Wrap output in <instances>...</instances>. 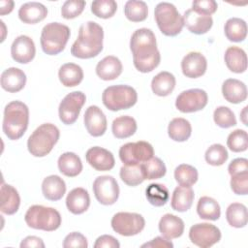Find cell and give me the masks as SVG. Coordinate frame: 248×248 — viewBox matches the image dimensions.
Instances as JSON below:
<instances>
[{"label":"cell","mask_w":248,"mask_h":248,"mask_svg":"<svg viewBox=\"0 0 248 248\" xmlns=\"http://www.w3.org/2000/svg\"><path fill=\"white\" fill-rule=\"evenodd\" d=\"M29 122V108L20 101L10 102L4 109L3 132L8 139L16 140L27 130Z\"/></svg>","instance_id":"3"},{"label":"cell","mask_w":248,"mask_h":248,"mask_svg":"<svg viewBox=\"0 0 248 248\" xmlns=\"http://www.w3.org/2000/svg\"><path fill=\"white\" fill-rule=\"evenodd\" d=\"M60 137L59 129L51 123L39 126L28 138L27 148L35 157L46 156L56 144Z\"/></svg>","instance_id":"4"},{"label":"cell","mask_w":248,"mask_h":248,"mask_svg":"<svg viewBox=\"0 0 248 248\" xmlns=\"http://www.w3.org/2000/svg\"><path fill=\"white\" fill-rule=\"evenodd\" d=\"M70 28L59 22H50L44 26L41 33V46L48 55L60 53L66 46L70 38Z\"/></svg>","instance_id":"5"},{"label":"cell","mask_w":248,"mask_h":248,"mask_svg":"<svg viewBox=\"0 0 248 248\" xmlns=\"http://www.w3.org/2000/svg\"><path fill=\"white\" fill-rule=\"evenodd\" d=\"M35 54V44L30 37L26 35H20L16 37L13 42L11 46V55L16 62L27 64L33 60Z\"/></svg>","instance_id":"15"},{"label":"cell","mask_w":248,"mask_h":248,"mask_svg":"<svg viewBox=\"0 0 248 248\" xmlns=\"http://www.w3.org/2000/svg\"><path fill=\"white\" fill-rule=\"evenodd\" d=\"M228 171L231 176L248 171V160L245 158H236L232 160L228 167Z\"/></svg>","instance_id":"51"},{"label":"cell","mask_w":248,"mask_h":248,"mask_svg":"<svg viewBox=\"0 0 248 248\" xmlns=\"http://www.w3.org/2000/svg\"><path fill=\"white\" fill-rule=\"evenodd\" d=\"M103 104L112 111L128 109L138 101L137 91L129 85L118 84L107 87L102 94Z\"/></svg>","instance_id":"8"},{"label":"cell","mask_w":248,"mask_h":248,"mask_svg":"<svg viewBox=\"0 0 248 248\" xmlns=\"http://www.w3.org/2000/svg\"><path fill=\"white\" fill-rule=\"evenodd\" d=\"M47 16V9L39 2H27L18 10L19 19L28 24H35L44 20Z\"/></svg>","instance_id":"22"},{"label":"cell","mask_w":248,"mask_h":248,"mask_svg":"<svg viewBox=\"0 0 248 248\" xmlns=\"http://www.w3.org/2000/svg\"><path fill=\"white\" fill-rule=\"evenodd\" d=\"M147 201L154 206H163L167 203L170 198L168 188L160 183H151L145 190Z\"/></svg>","instance_id":"40"},{"label":"cell","mask_w":248,"mask_h":248,"mask_svg":"<svg viewBox=\"0 0 248 248\" xmlns=\"http://www.w3.org/2000/svg\"><path fill=\"white\" fill-rule=\"evenodd\" d=\"M197 213L202 219L216 221L220 218L221 208L216 200L207 196H203L200 198L198 202Z\"/></svg>","instance_id":"33"},{"label":"cell","mask_w":248,"mask_h":248,"mask_svg":"<svg viewBox=\"0 0 248 248\" xmlns=\"http://www.w3.org/2000/svg\"><path fill=\"white\" fill-rule=\"evenodd\" d=\"M198 170L191 165L181 164L174 170V178L180 186L191 187L198 181Z\"/></svg>","instance_id":"41"},{"label":"cell","mask_w":248,"mask_h":248,"mask_svg":"<svg viewBox=\"0 0 248 248\" xmlns=\"http://www.w3.org/2000/svg\"><path fill=\"white\" fill-rule=\"evenodd\" d=\"M20 247L21 248H25V247H36V248H44L45 247V243L42 240V238L38 237V236H34V235H30L25 237L21 243H20Z\"/></svg>","instance_id":"54"},{"label":"cell","mask_w":248,"mask_h":248,"mask_svg":"<svg viewBox=\"0 0 248 248\" xmlns=\"http://www.w3.org/2000/svg\"><path fill=\"white\" fill-rule=\"evenodd\" d=\"M24 220L28 227L46 232L57 230L62 221L61 215L56 209L38 204L32 205L27 209Z\"/></svg>","instance_id":"6"},{"label":"cell","mask_w":248,"mask_h":248,"mask_svg":"<svg viewBox=\"0 0 248 248\" xmlns=\"http://www.w3.org/2000/svg\"><path fill=\"white\" fill-rule=\"evenodd\" d=\"M122 69L121 61L113 55H108L98 62L96 74L103 80H113L121 75Z\"/></svg>","instance_id":"24"},{"label":"cell","mask_w":248,"mask_h":248,"mask_svg":"<svg viewBox=\"0 0 248 248\" xmlns=\"http://www.w3.org/2000/svg\"><path fill=\"white\" fill-rule=\"evenodd\" d=\"M124 14L130 21L140 22L146 19L148 15V7L143 1L129 0L125 4Z\"/></svg>","instance_id":"39"},{"label":"cell","mask_w":248,"mask_h":248,"mask_svg":"<svg viewBox=\"0 0 248 248\" xmlns=\"http://www.w3.org/2000/svg\"><path fill=\"white\" fill-rule=\"evenodd\" d=\"M189 238L191 242L202 248H208L221 239L220 230L209 223H199L190 228Z\"/></svg>","instance_id":"14"},{"label":"cell","mask_w":248,"mask_h":248,"mask_svg":"<svg viewBox=\"0 0 248 248\" xmlns=\"http://www.w3.org/2000/svg\"><path fill=\"white\" fill-rule=\"evenodd\" d=\"M247 108H248V107L246 106V107H244L243 108V109H242V111L240 112V119H241V121L243 122V124L244 125H246L247 126Z\"/></svg>","instance_id":"56"},{"label":"cell","mask_w":248,"mask_h":248,"mask_svg":"<svg viewBox=\"0 0 248 248\" xmlns=\"http://www.w3.org/2000/svg\"><path fill=\"white\" fill-rule=\"evenodd\" d=\"M85 158L87 163L99 171L110 170L115 165L112 153L100 146H93L89 148L85 154Z\"/></svg>","instance_id":"18"},{"label":"cell","mask_w":248,"mask_h":248,"mask_svg":"<svg viewBox=\"0 0 248 248\" xmlns=\"http://www.w3.org/2000/svg\"><path fill=\"white\" fill-rule=\"evenodd\" d=\"M120 178L128 186H137L143 182L140 164L137 165H124L120 169Z\"/></svg>","instance_id":"42"},{"label":"cell","mask_w":248,"mask_h":248,"mask_svg":"<svg viewBox=\"0 0 248 248\" xmlns=\"http://www.w3.org/2000/svg\"><path fill=\"white\" fill-rule=\"evenodd\" d=\"M66 205L73 214L78 215L85 212L90 205V197L87 190L78 187L70 191L66 198Z\"/></svg>","instance_id":"23"},{"label":"cell","mask_w":248,"mask_h":248,"mask_svg":"<svg viewBox=\"0 0 248 248\" xmlns=\"http://www.w3.org/2000/svg\"><path fill=\"white\" fill-rule=\"evenodd\" d=\"M175 87V78L170 72H160L151 81V88L157 96L165 97L170 95Z\"/></svg>","instance_id":"32"},{"label":"cell","mask_w":248,"mask_h":248,"mask_svg":"<svg viewBox=\"0 0 248 248\" xmlns=\"http://www.w3.org/2000/svg\"><path fill=\"white\" fill-rule=\"evenodd\" d=\"M184 228L185 225L183 220L170 213L163 215L159 221V231L161 234L169 240L181 236Z\"/></svg>","instance_id":"20"},{"label":"cell","mask_w":248,"mask_h":248,"mask_svg":"<svg viewBox=\"0 0 248 248\" xmlns=\"http://www.w3.org/2000/svg\"><path fill=\"white\" fill-rule=\"evenodd\" d=\"M194 191L191 187L177 186L172 193L170 205L171 208L178 212H185L192 206L194 201Z\"/></svg>","instance_id":"31"},{"label":"cell","mask_w":248,"mask_h":248,"mask_svg":"<svg viewBox=\"0 0 248 248\" xmlns=\"http://www.w3.org/2000/svg\"><path fill=\"white\" fill-rule=\"evenodd\" d=\"M104 30L95 21H87L81 24L78 37L71 47L73 56L80 59H88L97 56L103 50Z\"/></svg>","instance_id":"2"},{"label":"cell","mask_w":248,"mask_h":248,"mask_svg":"<svg viewBox=\"0 0 248 248\" xmlns=\"http://www.w3.org/2000/svg\"><path fill=\"white\" fill-rule=\"evenodd\" d=\"M168 134L174 141H185L192 134V126L187 119L176 117L170 122L168 126Z\"/></svg>","instance_id":"34"},{"label":"cell","mask_w":248,"mask_h":248,"mask_svg":"<svg viewBox=\"0 0 248 248\" xmlns=\"http://www.w3.org/2000/svg\"><path fill=\"white\" fill-rule=\"evenodd\" d=\"M140 167L144 179L148 180L161 178L167 171L165 163L158 157H152L151 159L141 163Z\"/></svg>","instance_id":"38"},{"label":"cell","mask_w":248,"mask_h":248,"mask_svg":"<svg viewBox=\"0 0 248 248\" xmlns=\"http://www.w3.org/2000/svg\"><path fill=\"white\" fill-rule=\"evenodd\" d=\"M130 49L133 53L134 66L141 73H149L160 64L161 55L157 48L155 34L151 29L136 30L130 40Z\"/></svg>","instance_id":"1"},{"label":"cell","mask_w":248,"mask_h":248,"mask_svg":"<svg viewBox=\"0 0 248 248\" xmlns=\"http://www.w3.org/2000/svg\"><path fill=\"white\" fill-rule=\"evenodd\" d=\"M57 165L59 171L68 177H75L82 170L81 160L74 152H65L60 155Z\"/></svg>","instance_id":"29"},{"label":"cell","mask_w":248,"mask_h":248,"mask_svg":"<svg viewBox=\"0 0 248 248\" xmlns=\"http://www.w3.org/2000/svg\"><path fill=\"white\" fill-rule=\"evenodd\" d=\"M214 122L221 128H230L236 125V118L232 110L228 107H218L213 113Z\"/></svg>","instance_id":"46"},{"label":"cell","mask_w":248,"mask_h":248,"mask_svg":"<svg viewBox=\"0 0 248 248\" xmlns=\"http://www.w3.org/2000/svg\"><path fill=\"white\" fill-rule=\"evenodd\" d=\"M224 31L227 39L231 42H242L247 36V24L238 17L229 18L224 26Z\"/></svg>","instance_id":"35"},{"label":"cell","mask_w":248,"mask_h":248,"mask_svg":"<svg viewBox=\"0 0 248 248\" xmlns=\"http://www.w3.org/2000/svg\"><path fill=\"white\" fill-rule=\"evenodd\" d=\"M207 68V61L203 54L191 51L181 61V70L186 78H197L204 75Z\"/></svg>","instance_id":"16"},{"label":"cell","mask_w":248,"mask_h":248,"mask_svg":"<svg viewBox=\"0 0 248 248\" xmlns=\"http://www.w3.org/2000/svg\"><path fill=\"white\" fill-rule=\"evenodd\" d=\"M222 93L226 101L232 104H239L247 98V87L244 82L238 79L228 78L223 82Z\"/></svg>","instance_id":"25"},{"label":"cell","mask_w":248,"mask_h":248,"mask_svg":"<svg viewBox=\"0 0 248 248\" xmlns=\"http://www.w3.org/2000/svg\"><path fill=\"white\" fill-rule=\"evenodd\" d=\"M60 82L66 87L78 85L83 79V71L80 66L75 63L63 64L58 71Z\"/></svg>","instance_id":"30"},{"label":"cell","mask_w":248,"mask_h":248,"mask_svg":"<svg viewBox=\"0 0 248 248\" xmlns=\"http://www.w3.org/2000/svg\"><path fill=\"white\" fill-rule=\"evenodd\" d=\"M184 25L188 30L194 34H205L212 27L213 19L211 16L202 15L194 12L192 9L185 11L182 16Z\"/></svg>","instance_id":"19"},{"label":"cell","mask_w":248,"mask_h":248,"mask_svg":"<svg viewBox=\"0 0 248 248\" xmlns=\"http://www.w3.org/2000/svg\"><path fill=\"white\" fill-rule=\"evenodd\" d=\"M85 1L83 0H67L61 8V16L65 19H72L78 16L84 10Z\"/></svg>","instance_id":"47"},{"label":"cell","mask_w":248,"mask_h":248,"mask_svg":"<svg viewBox=\"0 0 248 248\" xmlns=\"http://www.w3.org/2000/svg\"><path fill=\"white\" fill-rule=\"evenodd\" d=\"M111 131L113 136L117 139L129 138L136 133L137 122L132 116H119L113 120L111 125Z\"/></svg>","instance_id":"36"},{"label":"cell","mask_w":248,"mask_h":248,"mask_svg":"<svg viewBox=\"0 0 248 248\" xmlns=\"http://www.w3.org/2000/svg\"><path fill=\"white\" fill-rule=\"evenodd\" d=\"M226 219L232 227L243 228L247 225V207L240 202L231 203L226 210Z\"/></svg>","instance_id":"37"},{"label":"cell","mask_w":248,"mask_h":248,"mask_svg":"<svg viewBox=\"0 0 248 248\" xmlns=\"http://www.w3.org/2000/svg\"><path fill=\"white\" fill-rule=\"evenodd\" d=\"M84 125L93 137H101L107 131V118L103 110L97 106H90L84 113Z\"/></svg>","instance_id":"17"},{"label":"cell","mask_w":248,"mask_h":248,"mask_svg":"<svg viewBox=\"0 0 248 248\" xmlns=\"http://www.w3.org/2000/svg\"><path fill=\"white\" fill-rule=\"evenodd\" d=\"M14 1L12 0H1L0 1V15L5 16L10 14L14 10Z\"/></svg>","instance_id":"55"},{"label":"cell","mask_w":248,"mask_h":248,"mask_svg":"<svg viewBox=\"0 0 248 248\" xmlns=\"http://www.w3.org/2000/svg\"><path fill=\"white\" fill-rule=\"evenodd\" d=\"M208 102L207 93L199 88L188 89L181 92L175 101L176 108L184 113L196 112L202 109Z\"/></svg>","instance_id":"13"},{"label":"cell","mask_w":248,"mask_h":248,"mask_svg":"<svg viewBox=\"0 0 248 248\" xmlns=\"http://www.w3.org/2000/svg\"><path fill=\"white\" fill-rule=\"evenodd\" d=\"M218 5L214 0H197L192 3V10L198 14L211 16L216 12Z\"/></svg>","instance_id":"50"},{"label":"cell","mask_w":248,"mask_h":248,"mask_svg":"<svg viewBox=\"0 0 248 248\" xmlns=\"http://www.w3.org/2000/svg\"><path fill=\"white\" fill-rule=\"evenodd\" d=\"M87 246L88 243L86 237L78 232L69 233L63 241L64 248H87Z\"/></svg>","instance_id":"49"},{"label":"cell","mask_w":248,"mask_h":248,"mask_svg":"<svg viewBox=\"0 0 248 248\" xmlns=\"http://www.w3.org/2000/svg\"><path fill=\"white\" fill-rule=\"evenodd\" d=\"M26 83V75L18 68L11 67L1 74V87L10 92L16 93L23 89Z\"/></svg>","instance_id":"21"},{"label":"cell","mask_w":248,"mask_h":248,"mask_svg":"<svg viewBox=\"0 0 248 248\" xmlns=\"http://www.w3.org/2000/svg\"><path fill=\"white\" fill-rule=\"evenodd\" d=\"M154 16L160 31L164 35L174 37L182 31L184 26L183 17L173 4L169 2L157 4Z\"/></svg>","instance_id":"7"},{"label":"cell","mask_w":248,"mask_h":248,"mask_svg":"<svg viewBox=\"0 0 248 248\" xmlns=\"http://www.w3.org/2000/svg\"><path fill=\"white\" fill-rule=\"evenodd\" d=\"M20 204V197L15 187L3 183L1 186V212L7 215L15 214Z\"/></svg>","instance_id":"28"},{"label":"cell","mask_w":248,"mask_h":248,"mask_svg":"<svg viewBox=\"0 0 248 248\" xmlns=\"http://www.w3.org/2000/svg\"><path fill=\"white\" fill-rule=\"evenodd\" d=\"M154 155L153 146L144 140L128 142L119 149V158L124 165L141 164Z\"/></svg>","instance_id":"10"},{"label":"cell","mask_w":248,"mask_h":248,"mask_svg":"<svg viewBox=\"0 0 248 248\" xmlns=\"http://www.w3.org/2000/svg\"><path fill=\"white\" fill-rule=\"evenodd\" d=\"M86 97L81 91H74L67 94L61 101L58 108L59 118L62 123L71 125L75 123L79 115Z\"/></svg>","instance_id":"11"},{"label":"cell","mask_w":248,"mask_h":248,"mask_svg":"<svg viewBox=\"0 0 248 248\" xmlns=\"http://www.w3.org/2000/svg\"><path fill=\"white\" fill-rule=\"evenodd\" d=\"M42 192L48 201H59L66 193L65 181L58 175L46 176L42 183Z\"/></svg>","instance_id":"26"},{"label":"cell","mask_w":248,"mask_h":248,"mask_svg":"<svg viewBox=\"0 0 248 248\" xmlns=\"http://www.w3.org/2000/svg\"><path fill=\"white\" fill-rule=\"evenodd\" d=\"M93 192L101 204L111 205L118 200L119 186L113 176L101 175L93 182Z\"/></svg>","instance_id":"12"},{"label":"cell","mask_w":248,"mask_h":248,"mask_svg":"<svg viewBox=\"0 0 248 248\" xmlns=\"http://www.w3.org/2000/svg\"><path fill=\"white\" fill-rule=\"evenodd\" d=\"M231 188L236 195H247L248 193V171L233 174L231 177Z\"/></svg>","instance_id":"48"},{"label":"cell","mask_w":248,"mask_h":248,"mask_svg":"<svg viewBox=\"0 0 248 248\" xmlns=\"http://www.w3.org/2000/svg\"><path fill=\"white\" fill-rule=\"evenodd\" d=\"M117 4L114 0H96L91 4V12L100 18H109L114 16Z\"/></svg>","instance_id":"43"},{"label":"cell","mask_w":248,"mask_h":248,"mask_svg":"<svg viewBox=\"0 0 248 248\" xmlns=\"http://www.w3.org/2000/svg\"><path fill=\"white\" fill-rule=\"evenodd\" d=\"M95 248H119L118 240L109 234H104L96 239L94 244Z\"/></svg>","instance_id":"52"},{"label":"cell","mask_w":248,"mask_h":248,"mask_svg":"<svg viewBox=\"0 0 248 248\" xmlns=\"http://www.w3.org/2000/svg\"><path fill=\"white\" fill-rule=\"evenodd\" d=\"M141 247H150V248H172L173 244L170 240L165 238L164 236H156L149 242H146L141 245Z\"/></svg>","instance_id":"53"},{"label":"cell","mask_w":248,"mask_h":248,"mask_svg":"<svg viewBox=\"0 0 248 248\" xmlns=\"http://www.w3.org/2000/svg\"><path fill=\"white\" fill-rule=\"evenodd\" d=\"M112 230L120 235L132 236L140 233L145 226L144 218L134 212H118L111 218Z\"/></svg>","instance_id":"9"},{"label":"cell","mask_w":248,"mask_h":248,"mask_svg":"<svg viewBox=\"0 0 248 248\" xmlns=\"http://www.w3.org/2000/svg\"><path fill=\"white\" fill-rule=\"evenodd\" d=\"M229 154L225 146L220 143H214L210 145L205 151V161L211 166H222L228 160Z\"/></svg>","instance_id":"44"},{"label":"cell","mask_w":248,"mask_h":248,"mask_svg":"<svg viewBox=\"0 0 248 248\" xmlns=\"http://www.w3.org/2000/svg\"><path fill=\"white\" fill-rule=\"evenodd\" d=\"M227 145L232 152L245 151L248 147L247 132L241 129L232 131L227 139Z\"/></svg>","instance_id":"45"},{"label":"cell","mask_w":248,"mask_h":248,"mask_svg":"<svg viewBox=\"0 0 248 248\" xmlns=\"http://www.w3.org/2000/svg\"><path fill=\"white\" fill-rule=\"evenodd\" d=\"M225 63L230 71L240 74L247 69V55L246 52L238 46H230L225 52Z\"/></svg>","instance_id":"27"}]
</instances>
